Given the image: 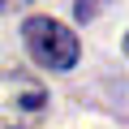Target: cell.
I'll return each instance as SVG.
<instances>
[{"instance_id":"cell-1","label":"cell","mask_w":129,"mask_h":129,"mask_svg":"<svg viewBox=\"0 0 129 129\" xmlns=\"http://www.w3.org/2000/svg\"><path fill=\"white\" fill-rule=\"evenodd\" d=\"M47 86H39V78H30L26 69L0 64V129H35L47 116Z\"/></svg>"},{"instance_id":"cell-3","label":"cell","mask_w":129,"mask_h":129,"mask_svg":"<svg viewBox=\"0 0 129 129\" xmlns=\"http://www.w3.org/2000/svg\"><path fill=\"white\" fill-rule=\"evenodd\" d=\"M103 5L108 0H73V13H78V22H90V17H99Z\"/></svg>"},{"instance_id":"cell-2","label":"cell","mask_w":129,"mask_h":129,"mask_svg":"<svg viewBox=\"0 0 129 129\" xmlns=\"http://www.w3.org/2000/svg\"><path fill=\"white\" fill-rule=\"evenodd\" d=\"M22 39H26V52H30L39 64H47V69H73L78 56H82L78 35H73L69 26L52 22V17H26Z\"/></svg>"},{"instance_id":"cell-5","label":"cell","mask_w":129,"mask_h":129,"mask_svg":"<svg viewBox=\"0 0 129 129\" xmlns=\"http://www.w3.org/2000/svg\"><path fill=\"white\" fill-rule=\"evenodd\" d=\"M125 52H129V35H125Z\"/></svg>"},{"instance_id":"cell-4","label":"cell","mask_w":129,"mask_h":129,"mask_svg":"<svg viewBox=\"0 0 129 129\" xmlns=\"http://www.w3.org/2000/svg\"><path fill=\"white\" fill-rule=\"evenodd\" d=\"M17 5H30V0H0V13H9V9H17Z\"/></svg>"}]
</instances>
